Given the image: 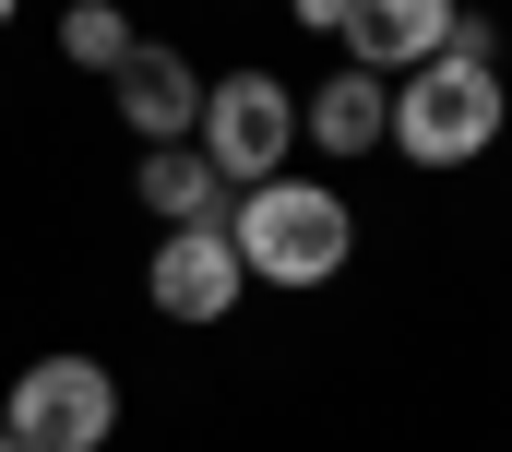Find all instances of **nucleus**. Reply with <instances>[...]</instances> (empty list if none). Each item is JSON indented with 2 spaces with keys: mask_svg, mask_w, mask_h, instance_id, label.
<instances>
[{
  "mask_svg": "<svg viewBox=\"0 0 512 452\" xmlns=\"http://www.w3.org/2000/svg\"><path fill=\"white\" fill-rule=\"evenodd\" d=\"M227 238H239V262H251V286H286V298H310V286H334L346 274V250H358V215H346V191L334 179H251L239 203H227Z\"/></svg>",
  "mask_w": 512,
  "mask_h": 452,
  "instance_id": "nucleus-1",
  "label": "nucleus"
},
{
  "mask_svg": "<svg viewBox=\"0 0 512 452\" xmlns=\"http://www.w3.org/2000/svg\"><path fill=\"white\" fill-rule=\"evenodd\" d=\"M512 131V96L489 60H465V48H441V60H417V72H393V155L405 167H477L489 143Z\"/></svg>",
  "mask_w": 512,
  "mask_h": 452,
  "instance_id": "nucleus-2",
  "label": "nucleus"
},
{
  "mask_svg": "<svg viewBox=\"0 0 512 452\" xmlns=\"http://www.w3.org/2000/svg\"><path fill=\"white\" fill-rule=\"evenodd\" d=\"M0 429L24 452H108V429H120L108 357H24V381L0 393Z\"/></svg>",
  "mask_w": 512,
  "mask_h": 452,
  "instance_id": "nucleus-3",
  "label": "nucleus"
},
{
  "mask_svg": "<svg viewBox=\"0 0 512 452\" xmlns=\"http://www.w3.org/2000/svg\"><path fill=\"white\" fill-rule=\"evenodd\" d=\"M191 143L227 167V191H251V179H274V167H286V143H298V96H286L274 72H227V84H203Z\"/></svg>",
  "mask_w": 512,
  "mask_h": 452,
  "instance_id": "nucleus-4",
  "label": "nucleus"
},
{
  "mask_svg": "<svg viewBox=\"0 0 512 452\" xmlns=\"http://www.w3.org/2000/svg\"><path fill=\"white\" fill-rule=\"evenodd\" d=\"M143 298H155V322H227L239 298H251V262H239V238L227 226H167L155 238V262H143Z\"/></svg>",
  "mask_w": 512,
  "mask_h": 452,
  "instance_id": "nucleus-5",
  "label": "nucleus"
},
{
  "mask_svg": "<svg viewBox=\"0 0 512 452\" xmlns=\"http://www.w3.org/2000/svg\"><path fill=\"white\" fill-rule=\"evenodd\" d=\"M108 84H120L131 143H191V119H203V72H191L167 36H131V60L108 72Z\"/></svg>",
  "mask_w": 512,
  "mask_h": 452,
  "instance_id": "nucleus-6",
  "label": "nucleus"
},
{
  "mask_svg": "<svg viewBox=\"0 0 512 452\" xmlns=\"http://www.w3.org/2000/svg\"><path fill=\"white\" fill-rule=\"evenodd\" d=\"M453 12H465V0H358L334 48H346L358 72H382V84H393V72H417V60L453 48Z\"/></svg>",
  "mask_w": 512,
  "mask_h": 452,
  "instance_id": "nucleus-7",
  "label": "nucleus"
},
{
  "mask_svg": "<svg viewBox=\"0 0 512 452\" xmlns=\"http://www.w3.org/2000/svg\"><path fill=\"white\" fill-rule=\"evenodd\" d=\"M131 191H143L155 226H227V167H215L203 143H143Z\"/></svg>",
  "mask_w": 512,
  "mask_h": 452,
  "instance_id": "nucleus-8",
  "label": "nucleus"
},
{
  "mask_svg": "<svg viewBox=\"0 0 512 452\" xmlns=\"http://www.w3.org/2000/svg\"><path fill=\"white\" fill-rule=\"evenodd\" d=\"M298 131H310L322 155H370V143L393 131V84H382V72H358V60H346V72H322V84L298 96Z\"/></svg>",
  "mask_w": 512,
  "mask_h": 452,
  "instance_id": "nucleus-9",
  "label": "nucleus"
},
{
  "mask_svg": "<svg viewBox=\"0 0 512 452\" xmlns=\"http://www.w3.org/2000/svg\"><path fill=\"white\" fill-rule=\"evenodd\" d=\"M60 60H72V72H120L131 60V12L120 0H72V12H60Z\"/></svg>",
  "mask_w": 512,
  "mask_h": 452,
  "instance_id": "nucleus-10",
  "label": "nucleus"
},
{
  "mask_svg": "<svg viewBox=\"0 0 512 452\" xmlns=\"http://www.w3.org/2000/svg\"><path fill=\"white\" fill-rule=\"evenodd\" d=\"M286 12H298L310 36H346V12H358V0H286Z\"/></svg>",
  "mask_w": 512,
  "mask_h": 452,
  "instance_id": "nucleus-11",
  "label": "nucleus"
},
{
  "mask_svg": "<svg viewBox=\"0 0 512 452\" xmlns=\"http://www.w3.org/2000/svg\"><path fill=\"white\" fill-rule=\"evenodd\" d=\"M12 12H24V0H0V36H12Z\"/></svg>",
  "mask_w": 512,
  "mask_h": 452,
  "instance_id": "nucleus-12",
  "label": "nucleus"
},
{
  "mask_svg": "<svg viewBox=\"0 0 512 452\" xmlns=\"http://www.w3.org/2000/svg\"><path fill=\"white\" fill-rule=\"evenodd\" d=\"M0 452H24V441H0Z\"/></svg>",
  "mask_w": 512,
  "mask_h": 452,
  "instance_id": "nucleus-13",
  "label": "nucleus"
},
{
  "mask_svg": "<svg viewBox=\"0 0 512 452\" xmlns=\"http://www.w3.org/2000/svg\"><path fill=\"white\" fill-rule=\"evenodd\" d=\"M0 441H12V429H0Z\"/></svg>",
  "mask_w": 512,
  "mask_h": 452,
  "instance_id": "nucleus-14",
  "label": "nucleus"
}]
</instances>
